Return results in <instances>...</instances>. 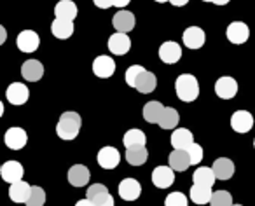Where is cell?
Instances as JSON below:
<instances>
[{
    "label": "cell",
    "mask_w": 255,
    "mask_h": 206,
    "mask_svg": "<svg viewBox=\"0 0 255 206\" xmlns=\"http://www.w3.org/2000/svg\"><path fill=\"white\" fill-rule=\"evenodd\" d=\"M82 119L77 112H63L56 124V135L61 140H75L81 131Z\"/></svg>",
    "instance_id": "cell-1"
},
{
    "label": "cell",
    "mask_w": 255,
    "mask_h": 206,
    "mask_svg": "<svg viewBox=\"0 0 255 206\" xmlns=\"http://www.w3.org/2000/svg\"><path fill=\"white\" fill-rule=\"evenodd\" d=\"M175 91H177L178 100L189 103L198 100L199 96V82L194 75L191 74H182L175 81Z\"/></svg>",
    "instance_id": "cell-2"
},
{
    "label": "cell",
    "mask_w": 255,
    "mask_h": 206,
    "mask_svg": "<svg viewBox=\"0 0 255 206\" xmlns=\"http://www.w3.org/2000/svg\"><path fill=\"white\" fill-rule=\"evenodd\" d=\"M86 199L77 201V206H114V198L103 184H93L86 191Z\"/></svg>",
    "instance_id": "cell-3"
},
{
    "label": "cell",
    "mask_w": 255,
    "mask_h": 206,
    "mask_svg": "<svg viewBox=\"0 0 255 206\" xmlns=\"http://www.w3.org/2000/svg\"><path fill=\"white\" fill-rule=\"evenodd\" d=\"M96 161H98V164L103 170H114V168H117L121 163V152L110 145L102 147V149L98 150Z\"/></svg>",
    "instance_id": "cell-4"
},
{
    "label": "cell",
    "mask_w": 255,
    "mask_h": 206,
    "mask_svg": "<svg viewBox=\"0 0 255 206\" xmlns=\"http://www.w3.org/2000/svg\"><path fill=\"white\" fill-rule=\"evenodd\" d=\"M117 191H119L121 199H124V201H135L142 194V185L135 178H124V180H121Z\"/></svg>",
    "instance_id": "cell-5"
},
{
    "label": "cell",
    "mask_w": 255,
    "mask_h": 206,
    "mask_svg": "<svg viewBox=\"0 0 255 206\" xmlns=\"http://www.w3.org/2000/svg\"><path fill=\"white\" fill-rule=\"evenodd\" d=\"M182 58V47L175 40L163 42L159 47V60L166 65H175Z\"/></svg>",
    "instance_id": "cell-6"
},
{
    "label": "cell",
    "mask_w": 255,
    "mask_h": 206,
    "mask_svg": "<svg viewBox=\"0 0 255 206\" xmlns=\"http://www.w3.org/2000/svg\"><path fill=\"white\" fill-rule=\"evenodd\" d=\"M231 128L233 131L245 135L254 128V115L248 110H236L231 117Z\"/></svg>",
    "instance_id": "cell-7"
},
{
    "label": "cell",
    "mask_w": 255,
    "mask_h": 206,
    "mask_svg": "<svg viewBox=\"0 0 255 206\" xmlns=\"http://www.w3.org/2000/svg\"><path fill=\"white\" fill-rule=\"evenodd\" d=\"M40 39L33 30H23L16 39V46L21 53H35L39 49Z\"/></svg>",
    "instance_id": "cell-8"
},
{
    "label": "cell",
    "mask_w": 255,
    "mask_h": 206,
    "mask_svg": "<svg viewBox=\"0 0 255 206\" xmlns=\"http://www.w3.org/2000/svg\"><path fill=\"white\" fill-rule=\"evenodd\" d=\"M5 98H7V102L12 103V105H23V103L28 102L30 91L23 82H12V84H9V88L5 89Z\"/></svg>",
    "instance_id": "cell-9"
},
{
    "label": "cell",
    "mask_w": 255,
    "mask_h": 206,
    "mask_svg": "<svg viewBox=\"0 0 255 206\" xmlns=\"http://www.w3.org/2000/svg\"><path fill=\"white\" fill-rule=\"evenodd\" d=\"M4 142L11 150H21L26 145V142H28V135H26V131L23 128L14 126V128H9L5 131Z\"/></svg>",
    "instance_id": "cell-10"
},
{
    "label": "cell",
    "mask_w": 255,
    "mask_h": 206,
    "mask_svg": "<svg viewBox=\"0 0 255 206\" xmlns=\"http://www.w3.org/2000/svg\"><path fill=\"white\" fill-rule=\"evenodd\" d=\"M114 72H116V61L110 56L102 54V56L95 58V61H93V74H95L96 77L109 79L114 75Z\"/></svg>",
    "instance_id": "cell-11"
},
{
    "label": "cell",
    "mask_w": 255,
    "mask_h": 206,
    "mask_svg": "<svg viewBox=\"0 0 255 206\" xmlns=\"http://www.w3.org/2000/svg\"><path fill=\"white\" fill-rule=\"evenodd\" d=\"M226 35L231 44H245L250 37V28L243 21H233L227 26Z\"/></svg>",
    "instance_id": "cell-12"
},
{
    "label": "cell",
    "mask_w": 255,
    "mask_h": 206,
    "mask_svg": "<svg viewBox=\"0 0 255 206\" xmlns=\"http://www.w3.org/2000/svg\"><path fill=\"white\" fill-rule=\"evenodd\" d=\"M109 49L116 56H124L128 51L131 49V39L124 32L112 33V37L109 39Z\"/></svg>",
    "instance_id": "cell-13"
},
{
    "label": "cell",
    "mask_w": 255,
    "mask_h": 206,
    "mask_svg": "<svg viewBox=\"0 0 255 206\" xmlns=\"http://www.w3.org/2000/svg\"><path fill=\"white\" fill-rule=\"evenodd\" d=\"M0 175H2V180L7 182V184H14L18 180H23V175H25V168L18 161H7V163L2 164L0 168Z\"/></svg>",
    "instance_id": "cell-14"
},
{
    "label": "cell",
    "mask_w": 255,
    "mask_h": 206,
    "mask_svg": "<svg viewBox=\"0 0 255 206\" xmlns=\"http://www.w3.org/2000/svg\"><path fill=\"white\" fill-rule=\"evenodd\" d=\"M175 182V170L171 166H157L152 171V184L157 189H168Z\"/></svg>",
    "instance_id": "cell-15"
},
{
    "label": "cell",
    "mask_w": 255,
    "mask_h": 206,
    "mask_svg": "<svg viewBox=\"0 0 255 206\" xmlns=\"http://www.w3.org/2000/svg\"><path fill=\"white\" fill-rule=\"evenodd\" d=\"M182 40H184V46L189 49H201L206 42V35L199 26H189V28H185Z\"/></svg>",
    "instance_id": "cell-16"
},
{
    "label": "cell",
    "mask_w": 255,
    "mask_h": 206,
    "mask_svg": "<svg viewBox=\"0 0 255 206\" xmlns=\"http://www.w3.org/2000/svg\"><path fill=\"white\" fill-rule=\"evenodd\" d=\"M215 95L222 100H233L238 95V82L233 77H220L215 82Z\"/></svg>",
    "instance_id": "cell-17"
},
{
    "label": "cell",
    "mask_w": 255,
    "mask_h": 206,
    "mask_svg": "<svg viewBox=\"0 0 255 206\" xmlns=\"http://www.w3.org/2000/svg\"><path fill=\"white\" fill-rule=\"evenodd\" d=\"M89 178H91V173L84 164H74L68 170V182L72 187H86L89 184Z\"/></svg>",
    "instance_id": "cell-18"
},
{
    "label": "cell",
    "mask_w": 255,
    "mask_h": 206,
    "mask_svg": "<svg viewBox=\"0 0 255 206\" xmlns=\"http://www.w3.org/2000/svg\"><path fill=\"white\" fill-rule=\"evenodd\" d=\"M75 26L72 19H63V18H56L51 25V33H53L56 39L60 40H67L74 35Z\"/></svg>",
    "instance_id": "cell-19"
},
{
    "label": "cell",
    "mask_w": 255,
    "mask_h": 206,
    "mask_svg": "<svg viewBox=\"0 0 255 206\" xmlns=\"http://www.w3.org/2000/svg\"><path fill=\"white\" fill-rule=\"evenodd\" d=\"M21 75L28 82H39L44 75V65L39 60H28L21 65Z\"/></svg>",
    "instance_id": "cell-20"
},
{
    "label": "cell",
    "mask_w": 255,
    "mask_h": 206,
    "mask_svg": "<svg viewBox=\"0 0 255 206\" xmlns=\"http://www.w3.org/2000/svg\"><path fill=\"white\" fill-rule=\"evenodd\" d=\"M114 28L117 30V32H131L133 28H135V14L129 11H124V9H121V11L116 12V16H114Z\"/></svg>",
    "instance_id": "cell-21"
},
{
    "label": "cell",
    "mask_w": 255,
    "mask_h": 206,
    "mask_svg": "<svg viewBox=\"0 0 255 206\" xmlns=\"http://www.w3.org/2000/svg\"><path fill=\"white\" fill-rule=\"evenodd\" d=\"M30 192H32V185H28L23 180H18L9 187V198L14 203H26L30 198Z\"/></svg>",
    "instance_id": "cell-22"
},
{
    "label": "cell",
    "mask_w": 255,
    "mask_h": 206,
    "mask_svg": "<svg viewBox=\"0 0 255 206\" xmlns=\"http://www.w3.org/2000/svg\"><path fill=\"white\" fill-rule=\"evenodd\" d=\"M170 166L175 171H185L189 166H192L187 149H173V152L170 154Z\"/></svg>",
    "instance_id": "cell-23"
},
{
    "label": "cell",
    "mask_w": 255,
    "mask_h": 206,
    "mask_svg": "<svg viewBox=\"0 0 255 206\" xmlns=\"http://www.w3.org/2000/svg\"><path fill=\"white\" fill-rule=\"evenodd\" d=\"M149 159V150L145 149V145H135L128 147L126 149V161L131 166H142Z\"/></svg>",
    "instance_id": "cell-24"
},
{
    "label": "cell",
    "mask_w": 255,
    "mask_h": 206,
    "mask_svg": "<svg viewBox=\"0 0 255 206\" xmlns=\"http://www.w3.org/2000/svg\"><path fill=\"white\" fill-rule=\"evenodd\" d=\"M213 171L217 175V180H229L234 175V163L227 157H219L213 163Z\"/></svg>",
    "instance_id": "cell-25"
},
{
    "label": "cell",
    "mask_w": 255,
    "mask_h": 206,
    "mask_svg": "<svg viewBox=\"0 0 255 206\" xmlns=\"http://www.w3.org/2000/svg\"><path fill=\"white\" fill-rule=\"evenodd\" d=\"M170 142L173 149H187L191 143H194V136L187 128H177L171 133Z\"/></svg>",
    "instance_id": "cell-26"
},
{
    "label": "cell",
    "mask_w": 255,
    "mask_h": 206,
    "mask_svg": "<svg viewBox=\"0 0 255 206\" xmlns=\"http://www.w3.org/2000/svg\"><path fill=\"white\" fill-rule=\"evenodd\" d=\"M79 14V9L75 5V2L72 0H60L56 5H54V16L56 18H63V19H72L74 21Z\"/></svg>",
    "instance_id": "cell-27"
},
{
    "label": "cell",
    "mask_w": 255,
    "mask_h": 206,
    "mask_svg": "<svg viewBox=\"0 0 255 206\" xmlns=\"http://www.w3.org/2000/svg\"><path fill=\"white\" fill-rule=\"evenodd\" d=\"M157 88V77L152 74V72L145 70L142 72V75L138 77V81H136V86L135 89L138 93H142V95H149V93L156 91Z\"/></svg>",
    "instance_id": "cell-28"
},
{
    "label": "cell",
    "mask_w": 255,
    "mask_h": 206,
    "mask_svg": "<svg viewBox=\"0 0 255 206\" xmlns=\"http://www.w3.org/2000/svg\"><path fill=\"white\" fill-rule=\"evenodd\" d=\"M217 180V175L213 171V168L208 166H201L192 173V182L198 185H205V187H213Z\"/></svg>",
    "instance_id": "cell-29"
},
{
    "label": "cell",
    "mask_w": 255,
    "mask_h": 206,
    "mask_svg": "<svg viewBox=\"0 0 255 206\" xmlns=\"http://www.w3.org/2000/svg\"><path fill=\"white\" fill-rule=\"evenodd\" d=\"M164 112L163 103L159 102H149L145 103L143 107V119H145L149 124H159V119Z\"/></svg>",
    "instance_id": "cell-30"
},
{
    "label": "cell",
    "mask_w": 255,
    "mask_h": 206,
    "mask_svg": "<svg viewBox=\"0 0 255 206\" xmlns=\"http://www.w3.org/2000/svg\"><path fill=\"white\" fill-rule=\"evenodd\" d=\"M212 187H205V185H198L194 184L191 187V192H189V196H191V201L196 203V205H206V203L212 201Z\"/></svg>",
    "instance_id": "cell-31"
},
{
    "label": "cell",
    "mask_w": 255,
    "mask_h": 206,
    "mask_svg": "<svg viewBox=\"0 0 255 206\" xmlns=\"http://www.w3.org/2000/svg\"><path fill=\"white\" fill-rule=\"evenodd\" d=\"M178 121H180V115H178L177 108L173 107H164V112L159 119V126L163 129H175L178 126Z\"/></svg>",
    "instance_id": "cell-32"
},
{
    "label": "cell",
    "mask_w": 255,
    "mask_h": 206,
    "mask_svg": "<svg viewBox=\"0 0 255 206\" xmlns=\"http://www.w3.org/2000/svg\"><path fill=\"white\" fill-rule=\"evenodd\" d=\"M123 143L124 147H135V145H145L147 143V136L145 133L142 131V129H129V131H126V135L123 136Z\"/></svg>",
    "instance_id": "cell-33"
},
{
    "label": "cell",
    "mask_w": 255,
    "mask_h": 206,
    "mask_svg": "<svg viewBox=\"0 0 255 206\" xmlns=\"http://www.w3.org/2000/svg\"><path fill=\"white\" fill-rule=\"evenodd\" d=\"M28 206H44L46 205V192L39 185H32V192H30V198L26 201Z\"/></svg>",
    "instance_id": "cell-34"
},
{
    "label": "cell",
    "mask_w": 255,
    "mask_h": 206,
    "mask_svg": "<svg viewBox=\"0 0 255 206\" xmlns=\"http://www.w3.org/2000/svg\"><path fill=\"white\" fill-rule=\"evenodd\" d=\"M210 205L212 206H231V205H234V201H233L231 192L217 191L212 194V201H210Z\"/></svg>",
    "instance_id": "cell-35"
},
{
    "label": "cell",
    "mask_w": 255,
    "mask_h": 206,
    "mask_svg": "<svg viewBox=\"0 0 255 206\" xmlns=\"http://www.w3.org/2000/svg\"><path fill=\"white\" fill-rule=\"evenodd\" d=\"M142 72H145V68H143L142 65H131V67L126 70V74H124V81H126V84L131 86V88H135L136 81H138V77L142 75Z\"/></svg>",
    "instance_id": "cell-36"
},
{
    "label": "cell",
    "mask_w": 255,
    "mask_h": 206,
    "mask_svg": "<svg viewBox=\"0 0 255 206\" xmlns=\"http://www.w3.org/2000/svg\"><path fill=\"white\" fill-rule=\"evenodd\" d=\"M164 205L166 206H187L189 201L182 192H171V194H168L166 199H164Z\"/></svg>",
    "instance_id": "cell-37"
},
{
    "label": "cell",
    "mask_w": 255,
    "mask_h": 206,
    "mask_svg": "<svg viewBox=\"0 0 255 206\" xmlns=\"http://www.w3.org/2000/svg\"><path fill=\"white\" fill-rule=\"evenodd\" d=\"M187 152L189 156H191V163L194 164H199L203 161V156H205V152H203V147L199 145V143H191V145L187 147Z\"/></svg>",
    "instance_id": "cell-38"
},
{
    "label": "cell",
    "mask_w": 255,
    "mask_h": 206,
    "mask_svg": "<svg viewBox=\"0 0 255 206\" xmlns=\"http://www.w3.org/2000/svg\"><path fill=\"white\" fill-rule=\"evenodd\" d=\"M93 4L100 9H109L114 5V0H93Z\"/></svg>",
    "instance_id": "cell-39"
},
{
    "label": "cell",
    "mask_w": 255,
    "mask_h": 206,
    "mask_svg": "<svg viewBox=\"0 0 255 206\" xmlns=\"http://www.w3.org/2000/svg\"><path fill=\"white\" fill-rule=\"evenodd\" d=\"M131 0H114V7H119V9H123V7H126L128 4H129Z\"/></svg>",
    "instance_id": "cell-40"
},
{
    "label": "cell",
    "mask_w": 255,
    "mask_h": 206,
    "mask_svg": "<svg viewBox=\"0 0 255 206\" xmlns=\"http://www.w3.org/2000/svg\"><path fill=\"white\" fill-rule=\"evenodd\" d=\"M170 4L175 5V7H184V5L189 4V0H170Z\"/></svg>",
    "instance_id": "cell-41"
},
{
    "label": "cell",
    "mask_w": 255,
    "mask_h": 206,
    "mask_svg": "<svg viewBox=\"0 0 255 206\" xmlns=\"http://www.w3.org/2000/svg\"><path fill=\"white\" fill-rule=\"evenodd\" d=\"M0 42L2 44L5 42V28L4 26H0Z\"/></svg>",
    "instance_id": "cell-42"
},
{
    "label": "cell",
    "mask_w": 255,
    "mask_h": 206,
    "mask_svg": "<svg viewBox=\"0 0 255 206\" xmlns=\"http://www.w3.org/2000/svg\"><path fill=\"white\" fill-rule=\"evenodd\" d=\"M229 2H231V0H213L212 4H215V5H227Z\"/></svg>",
    "instance_id": "cell-43"
},
{
    "label": "cell",
    "mask_w": 255,
    "mask_h": 206,
    "mask_svg": "<svg viewBox=\"0 0 255 206\" xmlns=\"http://www.w3.org/2000/svg\"><path fill=\"white\" fill-rule=\"evenodd\" d=\"M156 2H159V4H164V2H170V0H156Z\"/></svg>",
    "instance_id": "cell-44"
},
{
    "label": "cell",
    "mask_w": 255,
    "mask_h": 206,
    "mask_svg": "<svg viewBox=\"0 0 255 206\" xmlns=\"http://www.w3.org/2000/svg\"><path fill=\"white\" fill-rule=\"evenodd\" d=\"M203 2H213V0H203Z\"/></svg>",
    "instance_id": "cell-45"
},
{
    "label": "cell",
    "mask_w": 255,
    "mask_h": 206,
    "mask_svg": "<svg viewBox=\"0 0 255 206\" xmlns=\"http://www.w3.org/2000/svg\"><path fill=\"white\" fill-rule=\"evenodd\" d=\"M254 147H255V140H254Z\"/></svg>",
    "instance_id": "cell-46"
}]
</instances>
